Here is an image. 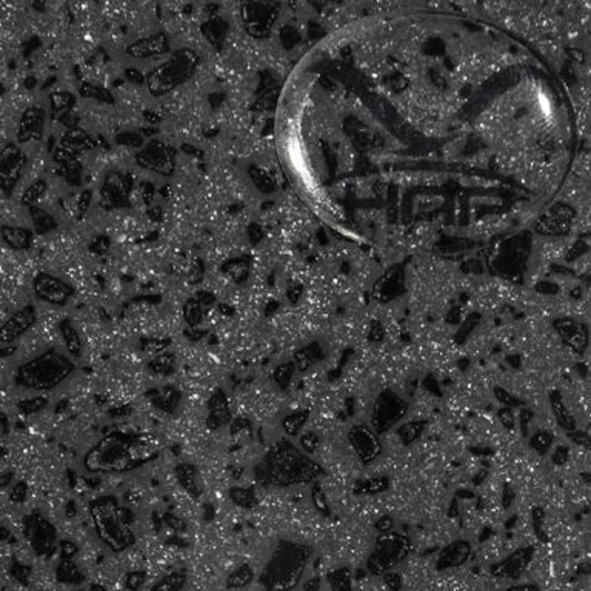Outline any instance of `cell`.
Returning <instances> with one entry per match:
<instances>
[{
	"label": "cell",
	"instance_id": "1",
	"mask_svg": "<svg viewBox=\"0 0 591 591\" xmlns=\"http://www.w3.org/2000/svg\"><path fill=\"white\" fill-rule=\"evenodd\" d=\"M156 454L153 445L140 436L113 432L86 451L84 467L94 474H122L143 467Z\"/></svg>",
	"mask_w": 591,
	"mask_h": 591
},
{
	"label": "cell",
	"instance_id": "2",
	"mask_svg": "<svg viewBox=\"0 0 591 591\" xmlns=\"http://www.w3.org/2000/svg\"><path fill=\"white\" fill-rule=\"evenodd\" d=\"M322 473L320 465L290 441L274 444L254 468L256 480L261 485L279 488L311 482Z\"/></svg>",
	"mask_w": 591,
	"mask_h": 591
},
{
	"label": "cell",
	"instance_id": "3",
	"mask_svg": "<svg viewBox=\"0 0 591 591\" xmlns=\"http://www.w3.org/2000/svg\"><path fill=\"white\" fill-rule=\"evenodd\" d=\"M94 531L106 548L114 553L127 551L136 542L133 531V513L120 505L118 497L98 496L89 504Z\"/></svg>",
	"mask_w": 591,
	"mask_h": 591
},
{
	"label": "cell",
	"instance_id": "4",
	"mask_svg": "<svg viewBox=\"0 0 591 591\" xmlns=\"http://www.w3.org/2000/svg\"><path fill=\"white\" fill-rule=\"evenodd\" d=\"M310 558L308 545L291 541L279 542L264 567L262 585L266 591H293L305 573Z\"/></svg>",
	"mask_w": 591,
	"mask_h": 591
},
{
	"label": "cell",
	"instance_id": "5",
	"mask_svg": "<svg viewBox=\"0 0 591 591\" xmlns=\"http://www.w3.org/2000/svg\"><path fill=\"white\" fill-rule=\"evenodd\" d=\"M76 371L71 357L48 350L25 362L17 371V382L34 391H50L67 382Z\"/></svg>",
	"mask_w": 591,
	"mask_h": 591
},
{
	"label": "cell",
	"instance_id": "6",
	"mask_svg": "<svg viewBox=\"0 0 591 591\" xmlns=\"http://www.w3.org/2000/svg\"><path fill=\"white\" fill-rule=\"evenodd\" d=\"M199 56L193 50H176L169 57L157 65L147 77V85L153 96H165L182 86L196 73Z\"/></svg>",
	"mask_w": 591,
	"mask_h": 591
},
{
	"label": "cell",
	"instance_id": "7",
	"mask_svg": "<svg viewBox=\"0 0 591 591\" xmlns=\"http://www.w3.org/2000/svg\"><path fill=\"white\" fill-rule=\"evenodd\" d=\"M408 547L410 544L405 536L393 531L382 533L368 559V568L374 575H381L404 559L408 553Z\"/></svg>",
	"mask_w": 591,
	"mask_h": 591
},
{
	"label": "cell",
	"instance_id": "8",
	"mask_svg": "<svg viewBox=\"0 0 591 591\" xmlns=\"http://www.w3.org/2000/svg\"><path fill=\"white\" fill-rule=\"evenodd\" d=\"M407 411H408V405L404 399L390 390L383 391L374 402L370 427L373 428L374 433H378L381 436L383 433L390 432V429L396 425L399 420L404 419Z\"/></svg>",
	"mask_w": 591,
	"mask_h": 591
},
{
	"label": "cell",
	"instance_id": "9",
	"mask_svg": "<svg viewBox=\"0 0 591 591\" xmlns=\"http://www.w3.org/2000/svg\"><path fill=\"white\" fill-rule=\"evenodd\" d=\"M25 165L26 157L19 147L8 143L0 150V190L11 193L21 181Z\"/></svg>",
	"mask_w": 591,
	"mask_h": 591
},
{
	"label": "cell",
	"instance_id": "10",
	"mask_svg": "<svg viewBox=\"0 0 591 591\" xmlns=\"http://www.w3.org/2000/svg\"><path fill=\"white\" fill-rule=\"evenodd\" d=\"M348 442H350L353 451L364 465H370L379 458L382 453V442L379 434L373 432L370 425H356L348 433Z\"/></svg>",
	"mask_w": 591,
	"mask_h": 591
},
{
	"label": "cell",
	"instance_id": "11",
	"mask_svg": "<svg viewBox=\"0 0 591 591\" xmlns=\"http://www.w3.org/2000/svg\"><path fill=\"white\" fill-rule=\"evenodd\" d=\"M137 164L150 171L169 176L174 171V151L162 142H151L142 148L137 156Z\"/></svg>",
	"mask_w": 591,
	"mask_h": 591
},
{
	"label": "cell",
	"instance_id": "12",
	"mask_svg": "<svg viewBox=\"0 0 591 591\" xmlns=\"http://www.w3.org/2000/svg\"><path fill=\"white\" fill-rule=\"evenodd\" d=\"M33 288L39 299L52 303V305H65L74 293L73 286L48 273H39L35 276Z\"/></svg>",
	"mask_w": 591,
	"mask_h": 591
},
{
	"label": "cell",
	"instance_id": "13",
	"mask_svg": "<svg viewBox=\"0 0 591 591\" xmlns=\"http://www.w3.org/2000/svg\"><path fill=\"white\" fill-rule=\"evenodd\" d=\"M26 536L38 554L48 553L56 541V528L42 516H31L26 519Z\"/></svg>",
	"mask_w": 591,
	"mask_h": 591
},
{
	"label": "cell",
	"instance_id": "14",
	"mask_svg": "<svg viewBox=\"0 0 591 591\" xmlns=\"http://www.w3.org/2000/svg\"><path fill=\"white\" fill-rule=\"evenodd\" d=\"M35 320H38V315H35V310L31 305L17 310L14 315L0 327V340H2V342H13V340H17L25 333H28L34 327Z\"/></svg>",
	"mask_w": 591,
	"mask_h": 591
},
{
	"label": "cell",
	"instance_id": "15",
	"mask_svg": "<svg viewBox=\"0 0 591 591\" xmlns=\"http://www.w3.org/2000/svg\"><path fill=\"white\" fill-rule=\"evenodd\" d=\"M128 55L137 59L164 56L169 52V39L165 33L151 34L148 38L134 40L128 47Z\"/></svg>",
	"mask_w": 591,
	"mask_h": 591
},
{
	"label": "cell",
	"instance_id": "16",
	"mask_svg": "<svg viewBox=\"0 0 591 591\" xmlns=\"http://www.w3.org/2000/svg\"><path fill=\"white\" fill-rule=\"evenodd\" d=\"M533 548L531 547H524L519 548L514 553L510 554L502 562L496 563L492 567L491 573L497 578H508V579H517L525 571L527 565L530 563L533 558Z\"/></svg>",
	"mask_w": 591,
	"mask_h": 591
},
{
	"label": "cell",
	"instance_id": "17",
	"mask_svg": "<svg viewBox=\"0 0 591 591\" xmlns=\"http://www.w3.org/2000/svg\"><path fill=\"white\" fill-rule=\"evenodd\" d=\"M231 420V408L227 394L222 388H216L208 399L207 425L210 429H219Z\"/></svg>",
	"mask_w": 591,
	"mask_h": 591
},
{
	"label": "cell",
	"instance_id": "18",
	"mask_svg": "<svg viewBox=\"0 0 591 591\" xmlns=\"http://www.w3.org/2000/svg\"><path fill=\"white\" fill-rule=\"evenodd\" d=\"M174 476L179 482V485L184 488L188 496L193 499H199L203 492V482L201 471L197 470L196 465L190 462H182L176 465Z\"/></svg>",
	"mask_w": 591,
	"mask_h": 591
},
{
	"label": "cell",
	"instance_id": "19",
	"mask_svg": "<svg viewBox=\"0 0 591 591\" xmlns=\"http://www.w3.org/2000/svg\"><path fill=\"white\" fill-rule=\"evenodd\" d=\"M45 128V114L40 108H30L22 116L19 123V139L22 142L39 140Z\"/></svg>",
	"mask_w": 591,
	"mask_h": 591
},
{
	"label": "cell",
	"instance_id": "20",
	"mask_svg": "<svg viewBox=\"0 0 591 591\" xmlns=\"http://www.w3.org/2000/svg\"><path fill=\"white\" fill-rule=\"evenodd\" d=\"M550 405H551V411H553V416L556 419L558 425L565 429V432H575L576 429V419L575 416L571 415V411L567 408L565 400H563L562 394L554 391L550 394Z\"/></svg>",
	"mask_w": 591,
	"mask_h": 591
},
{
	"label": "cell",
	"instance_id": "21",
	"mask_svg": "<svg viewBox=\"0 0 591 591\" xmlns=\"http://www.w3.org/2000/svg\"><path fill=\"white\" fill-rule=\"evenodd\" d=\"M470 544L458 541L450 544L442 553L441 558H439V567L441 568H450V567H458L468 559L470 556Z\"/></svg>",
	"mask_w": 591,
	"mask_h": 591
},
{
	"label": "cell",
	"instance_id": "22",
	"mask_svg": "<svg viewBox=\"0 0 591 591\" xmlns=\"http://www.w3.org/2000/svg\"><path fill=\"white\" fill-rule=\"evenodd\" d=\"M59 333L69 357H79L82 354V339H80L79 331L73 325V322L69 319L62 320L59 325Z\"/></svg>",
	"mask_w": 591,
	"mask_h": 591
},
{
	"label": "cell",
	"instance_id": "23",
	"mask_svg": "<svg viewBox=\"0 0 591 591\" xmlns=\"http://www.w3.org/2000/svg\"><path fill=\"white\" fill-rule=\"evenodd\" d=\"M561 336L567 340V342L575 348V350L580 351L582 348L587 344V330L585 327L578 325L571 320H562L556 325Z\"/></svg>",
	"mask_w": 591,
	"mask_h": 591
},
{
	"label": "cell",
	"instance_id": "24",
	"mask_svg": "<svg viewBox=\"0 0 591 591\" xmlns=\"http://www.w3.org/2000/svg\"><path fill=\"white\" fill-rule=\"evenodd\" d=\"M388 487H390V480L385 476L365 478V479H357L354 482V492L361 496H374V495H379V492L387 491Z\"/></svg>",
	"mask_w": 591,
	"mask_h": 591
},
{
	"label": "cell",
	"instance_id": "25",
	"mask_svg": "<svg viewBox=\"0 0 591 591\" xmlns=\"http://www.w3.org/2000/svg\"><path fill=\"white\" fill-rule=\"evenodd\" d=\"M2 237L6 242V245L13 249H25L33 242L31 231L19 227H4Z\"/></svg>",
	"mask_w": 591,
	"mask_h": 591
},
{
	"label": "cell",
	"instance_id": "26",
	"mask_svg": "<svg viewBox=\"0 0 591 591\" xmlns=\"http://www.w3.org/2000/svg\"><path fill=\"white\" fill-rule=\"evenodd\" d=\"M320 359H322L320 347L316 345V344H313V345L302 348V350L296 353L293 362H294L296 370L307 371V370L311 368L313 365H316Z\"/></svg>",
	"mask_w": 591,
	"mask_h": 591
},
{
	"label": "cell",
	"instance_id": "27",
	"mask_svg": "<svg viewBox=\"0 0 591 591\" xmlns=\"http://www.w3.org/2000/svg\"><path fill=\"white\" fill-rule=\"evenodd\" d=\"M308 419H310V413L305 410L290 413L288 416H285L283 420H282L283 432L288 436H298L302 432V428L307 425Z\"/></svg>",
	"mask_w": 591,
	"mask_h": 591
},
{
	"label": "cell",
	"instance_id": "28",
	"mask_svg": "<svg viewBox=\"0 0 591 591\" xmlns=\"http://www.w3.org/2000/svg\"><path fill=\"white\" fill-rule=\"evenodd\" d=\"M57 579L67 584H77L84 580V575L76 565L74 559H62L57 567Z\"/></svg>",
	"mask_w": 591,
	"mask_h": 591
},
{
	"label": "cell",
	"instance_id": "29",
	"mask_svg": "<svg viewBox=\"0 0 591 591\" xmlns=\"http://www.w3.org/2000/svg\"><path fill=\"white\" fill-rule=\"evenodd\" d=\"M186 584V575L184 571H173L157 580L151 591H182Z\"/></svg>",
	"mask_w": 591,
	"mask_h": 591
},
{
	"label": "cell",
	"instance_id": "30",
	"mask_svg": "<svg viewBox=\"0 0 591 591\" xmlns=\"http://www.w3.org/2000/svg\"><path fill=\"white\" fill-rule=\"evenodd\" d=\"M230 499L232 504L240 508H254L259 504V499L252 488L232 487L230 490Z\"/></svg>",
	"mask_w": 591,
	"mask_h": 591
},
{
	"label": "cell",
	"instance_id": "31",
	"mask_svg": "<svg viewBox=\"0 0 591 591\" xmlns=\"http://www.w3.org/2000/svg\"><path fill=\"white\" fill-rule=\"evenodd\" d=\"M254 579V571L253 568L244 563V565H240L239 568H236L235 571L231 573L227 579V587L231 590H237V588H244L248 584H252V580Z\"/></svg>",
	"mask_w": 591,
	"mask_h": 591
},
{
	"label": "cell",
	"instance_id": "32",
	"mask_svg": "<svg viewBox=\"0 0 591 591\" xmlns=\"http://www.w3.org/2000/svg\"><path fill=\"white\" fill-rule=\"evenodd\" d=\"M425 429V422L422 420H411V422H407L405 425H402L398 429V436L400 439V442L404 445H411L413 442H416L417 439L422 436Z\"/></svg>",
	"mask_w": 591,
	"mask_h": 591
},
{
	"label": "cell",
	"instance_id": "33",
	"mask_svg": "<svg viewBox=\"0 0 591 591\" xmlns=\"http://www.w3.org/2000/svg\"><path fill=\"white\" fill-rule=\"evenodd\" d=\"M553 434L551 433H548V432H544V429H541V432H536L531 437H530V446L531 449L539 454V456H544L545 453H547L550 449H551V445H553Z\"/></svg>",
	"mask_w": 591,
	"mask_h": 591
},
{
	"label": "cell",
	"instance_id": "34",
	"mask_svg": "<svg viewBox=\"0 0 591 591\" xmlns=\"http://www.w3.org/2000/svg\"><path fill=\"white\" fill-rule=\"evenodd\" d=\"M296 373V366L294 362H285L282 365H279L274 371V381L277 382L281 388H288V385L293 381V376Z\"/></svg>",
	"mask_w": 591,
	"mask_h": 591
},
{
	"label": "cell",
	"instance_id": "35",
	"mask_svg": "<svg viewBox=\"0 0 591 591\" xmlns=\"http://www.w3.org/2000/svg\"><path fill=\"white\" fill-rule=\"evenodd\" d=\"M156 405L159 408H162L168 413H171V411L176 408L177 402H179V393L174 388H165L159 393L157 399L154 400Z\"/></svg>",
	"mask_w": 591,
	"mask_h": 591
},
{
	"label": "cell",
	"instance_id": "36",
	"mask_svg": "<svg viewBox=\"0 0 591 591\" xmlns=\"http://www.w3.org/2000/svg\"><path fill=\"white\" fill-rule=\"evenodd\" d=\"M74 103V97L69 93H56L51 96V108L55 113H65Z\"/></svg>",
	"mask_w": 591,
	"mask_h": 591
},
{
	"label": "cell",
	"instance_id": "37",
	"mask_svg": "<svg viewBox=\"0 0 591 591\" xmlns=\"http://www.w3.org/2000/svg\"><path fill=\"white\" fill-rule=\"evenodd\" d=\"M492 393H495V398L500 402V404H502L505 408H514V407H522L524 405V402L519 399L517 396H514V394H512L510 393L508 390H505V388H502V387H495V390H492Z\"/></svg>",
	"mask_w": 591,
	"mask_h": 591
},
{
	"label": "cell",
	"instance_id": "38",
	"mask_svg": "<svg viewBox=\"0 0 591 591\" xmlns=\"http://www.w3.org/2000/svg\"><path fill=\"white\" fill-rule=\"evenodd\" d=\"M331 585L334 591H350L351 580L348 570H337L331 575Z\"/></svg>",
	"mask_w": 591,
	"mask_h": 591
},
{
	"label": "cell",
	"instance_id": "39",
	"mask_svg": "<svg viewBox=\"0 0 591 591\" xmlns=\"http://www.w3.org/2000/svg\"><path fill=\"white\" fill-rule=\"evenodd\" d=\"M319 449V436L313 432H307L300 436V450L305 454H315Z\"/></svg>",
	"mask_w": 591,
	"mask_h": 591
},
{
	"label": "cell",
	"instance_id": "40",
	"mask_svg": "<svg viewBox=\"0 0 591 591\" xmlns=\"http://www.w3.org/2000/svg\"><path fill=\"white\" fill-rule=\"evenodd\" d=\"M184 315H185V319H186V322L190 325L199 324L201 319H202V308L199 305V302L188 300L186 307H185V311H184Z\"/></svg>",
	"mask_w": 591,
	"mask_h": 591
},
{
	"label": "cell",
	"instance_id": "41",
	"mask_svg": "<svg viewBox=\"0 0 591 591\" xmlns=\"http://www.w3.org/2000/svg\"><path fill=\"white\" fill-rule=\"evenodd\" d=\"M45 190H47V186H45V182H42V181L31 184V185H30L28 188H26V190L23 191V202H25V203H28V205L34 203V202L38 201L39 197L45 193Z\"/></svg>",
	"mask_w": 591,
	"mask_h": 591
},
{
	"label": "cell",
	"instance_id": "42",
	"mask_svg": "<svg viewBox=\"0 0 591 591\" xmlns=\"http://www.w3.org/2000/svg\"><path fill=\"white\" fill-rule=\"evenodd\" d=\"M313 504L316 505V508L319 510V513L328 516L330 514V507H328V500L324 490H322L320 485H316L313 488Z\"/></svg>",
	"mask_w": 591,
	"mask_h": 591
},
{
	"label": "cell",
	"instance_id": "43",
	"mask_svg": "<svg viewBox=\"0 0 591 591\" xmlns=\"http://www.w3.org/2000/svg\"><path fill=\"white\" fill-rule=\"evenodd\" d=\"M33 218H34L35 228H39V230H47L52 225V219L50 218V214L43 213L39 208H33Z\"/></svg>",
	"mask_w": 591,
	"mask_h": 591
},
{
	"label": "cell",
	"instance_id": "44",
	"mask_svg": "<svg viewBox=\"0 0 591 591\" xmlns=\"http://www.w3.org/2000/svg\"><path fill=\"white\" fill-rule=\"evenodd\" d=\"M497 419L500 420V424H502L507 429H513L516 427V419H514V415H513L512 408H505L504 407L502 410H499Z\"/></svg>",
	"mask_w": 591,
	"mask_h": 591
},
{
	"label": "cell",
	"instance_id": "45",
	"mask_svg": "<svg viewBox=\"0 0 591 591\" xmlns=\"http://www.w3.org/2000/svg\"><path fill=\"white\" fill-rule=\"evenodd\" d=\"M143 582H145V573H140V571L131 573V575H128L127 578V587L133 591H136L143 585Z\"/></svg>",
	"mask_w": 591,
	"mask_h": 591
},
{
	"label": "cell",
	"instance_id": "46",
	"mask_svg": "<svg viewBox=\"0 0 591 591\" xmlns=\"http://www.w3.org/2000/svg\"><path fill=\"white\" fill-rule=\"evenodd\" d=\"M60 551H62V559H74L77 547L71 541H62L60 542Z\"/></svg>",
	"mask_w": 591,
	"mask_h": 591
},
{
	"label": "cell",
	"instance_id": "47",
	"mask_svg": "<svg viewBox=\"0 0 591 591\" xmlns=\"http://www.w3.org/2000/svg\"><path fill=\"white\" fill-rule=\"evenodd\" d=\"M567 436L571 439L573 444H578V445H582V446H590V436L585 432H578V429H575V432H568Z\"/></svg>",
	"mask_w": 591,
	"mask_h": 591
},
{
	"label": "cell",
	"instance_id": "48",
	"mask_svg": "<svg viewBox=\"0 0 591 591\" xmlns=\"http://www.w3.org/2000/svg\"><path fill=\"white\" fill-rule=\"evenodd\" d=\"M568 454H570V451H568L567 446L559 445L558 449L554 450V454H553V462L556 463V465H563V463H567V461H568Z\"/></svg>",
	"mask_w": 591,
	"mask_h": 591
},
{
	"label": "cell",
	"instance_id": "49",
	"mask_svg": "<svg viewBox=\"0 0 591 591\" xmlns=\"http://www.w3.org/2000/svg\"><path fill=\"white\" fill-rule=\"evenodd\" d=\"M22 405L23 407L26 405V408H23L26 411V413H34V411H38V410H40V408H43L45 405H47V400L42 399V398H39V399H31V400L23 402Z\"/></svg>",
	"mask_w": 591,
	"mask_h": 591
},
{
	"label": "cell",
	"instance_id": "50",
	"mask_svg": "<svg viewBox=\"0 0 591 591\" xmlns=\"http://www.w3.org/2000/svg\"><path fill=\"white\" fill-rule=\"evenodd\" d=\"M393 527H394V521L390 516H383V517L379 519L378 522H376V528H378L381 533L393 531Z\"/></svg>",
	"mask_w": 591,
	"mask_h": 591
},
{
	"label": "cell",
	"instance_id": "51",
	"mask_svg": "<svg viewBox=\"0 0 591 591\" xmlns=\"http://www.w3.org/2000/svg\"><path fill=\"white\" fill-rule=\"evenodd\" d=\"M514 499V491L510 485L504 487V507H510Z\"/></svg>",
	"mask_w": 591,
	"mask_h": 591
},
{
	"label": "cell",
	"instance_id": "52",
	"mask_svg": "<svg viewBox=\"0 0 591 591\" xmlns=\"http://www.w3.org/2000/svg\"><path fill=\"white\" fill-rule=\"evenodd\" d=\"M510 591H539V588L534 587V585H530V584H525V585L514 587V588H512Z\"/></svg>",
	"mask_w": 591,
	"mask_h": 591
},
{
	"label": "cell",
	"instance_id": "53",
	"mask_svg": "<svg viewBox=\"0 0 591 591\" xmlns=\"http://www.w3.org/2000/svg\"><path fill=\"white\" fill-rule=\"evenodd\" d=\"M521 417H522L521 419V422H522V432L527 434V432H528V427L527 425H528V420H530V419H528V417H530V413H528V411H522Z\"/></svg>",
	"mask_w": 591,
	"mask_h": 591
}]
</instances>
